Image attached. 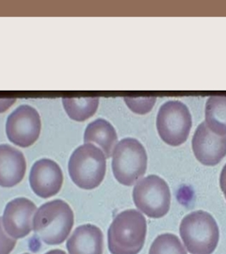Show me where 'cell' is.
Masks as SVG:
<instances>
[{"instance_id": "obj_1", "label": "cell", "mask_w": 226, "mask_h": 254, "mask_svg": "<svg viewBox=\"0 0 226 254\" xmlns=\"http://www.w3.org/2000/svg\"><path fill=\"white\" fill-rule=\"evenodd\" d=\"M147 223L136 209L119 213L108 230V248L112 254H138L145 244Z\"/></svg>"}, {"instance_id": "obj_2", "label": "cell", "mask_w": 226, "mask_h": 254, "mask_svg": "<svg viewBox=\"0 0 226 254\" xmlns=\"http://www.w3.org/2000/svg\"><path fill=\"white\" fill-rule=\"evenodd\" d=\"M74 225V214L63 200L46 202L35 213L32 229L36 236L47 245L64 243Z\"/></svg>"}, {"instance_id": "obj_3", "label": "cell", "mask_w": 226, "mask_h": 254, "mask_svg": "<svg viewBox=\"0 0 226 254\" xmlns=\"http://www.w3.org/2000/svg\"><path fill=\"white\" fill-rule=\"evenodd\" d=\"M180 234L192 254H212L220 241V229L215 218L203 210L187 214L181 220Z\"/></svg>"}, {"instance_id": "obj_4", "label": "cell", "mask_w": 226, "mask_h": 254, "mask_svg": "<svg viewBox=\"0 0 226 254\" xmlns=\"http://www.w3.org/2000/svg\"><path fill=\"white\" fill-rule=\"evenodd\" d=\"M107 171V157L102 149L84 143L71 155L68 163L70 177L74 184L84 190L98 188Z\"/></svg>"}, {"instance_id": "obj_5", "label": "cell", "mask_w": 226, "mask_h": 254, "mask_svg": "<svg viewBox=\"0 0 226 254\" xmlns=\"http://www.w3.org/2000/svg\"><path fill=\"white\" fill-rule=\"evenodd\" d=\"M112 167L113 175L120 184L133 186L147 169L145 147L136 139H122L113 150Z\"/></svg>"}, {"instance_id": "obj_6", "label": "cell", "mask_w": 226, "mask_h": 254, "mask_svg": "<svg viewBox=\"0 0 226 254\" xmlns=\"http://www.w3.org/2000/svg\"><path fill=\"white\" fill-rule=\"evenodd\" d=\"M133 199L143 214L151 219H160L170 209L171 192L164 180L151 175L137 182L133 188Z\"/></svg>"}, {"instance_id": "obj_7", "label": "cell", "mask_w": 226, "mask_h": 254, "mask_svg": "<svg viewBox=\"0 0 226 254\" xmlns=\"http://www.w3.org/2000/svg\"><path fill=\"white\" fill-rule=\"evenodd\" d=\"M192 126V115L186 104L173 100L160 108L157 117V131L167 144L173 147L183 144L188 138Z\"/></svg>"}, {"instance_id": "obj_8", "label": "cell", "mask_w": 226, "mask_h": 254, "mask_svg": "<svg viewBox=\"0 0 226 254\" xmlns=\"http://www.w3.org/2000/svg\"><path fill=\"white\" fill-rule=\"evenodd\" d=\"M5 130L12 143L20 147H30L40 135V116L34 108L21 105L9 115Z\"/></svg>"}, {"instance_id": "obj_9", "label": "cell", "mask_w": 226, "mask_h": 254, "mask_svg": "<svg viewBox=\"0 0 226 254\" xmlns=\"http://www.w3.org/2000/svg\"><path fill=\"white\" fill-rule=\"evenodd\" d=\"M37 206L26 197H18L7 203L3 211V229L13 239L23 238L32 229V216Z\"/></svg>"}, {"instance_id": "obj_10", "label": "cell", "mask_w": 226, "mask_h": 254, "mask_svg": "<svg viewBox=\"0 0 226 254\" xmlns=\"http://www.w3.org/2000/svg\"><path fill=\"white\" fill-rule=\"evenodd\" d=\"M192 149L197 160L203 165L215 166L226 157V135H218L203 122L195 131Z\"/></svg>"}, {"instance_id": "obj_11", "label": "cell", "mask_w": 226, "mask_h": 254, "mask_svg": "<svg viewBox=\"0 0 226 254\" xmlns=\"http://www.w3.org/2000/svg\"><path fill=\"white\" fill-rule=\"evenodd\" d=\"M29 182L32 191L41 198H49L61 190L63 173L57 163L42 159L35 162L30 172Z\"/></svg>"}, {"instance_id": "obj_12", "label": "cell", "mask_w": 226, "mask_h": 254, "mask_svg": "<svg viewBox=\"0 0 226 254\" xmlns=\"http://www.w3.org/2000/svg\"><path fill=\"white\" fill-rule=\"evenodd\" d=\"M26 162L23 153L9 145H0V187L13 188L23 180Z\"/></svg>"}, {"instance_id": "obj_13", "label": "cell", "mask_w": 226, "mask_h": 254, "mask_svg": "<svg viewBox=\"0 0 226 254\" xmlns=\"http://www.w3.org/2000/svg\"><path fill=\"white\" fill-rule=\"evenodd\" d=\"M67 249L69 254H102L104 236L96 225L87 224L75 229L69 239Z\"/></svg>"}, {"instance_id": "obj_14", "label": "cell", "mask_w": 226, "mask_h": 254, "mask_svg": "<svg viewBox=\"0 0 226 254\" xmlns=\"http://www.w3.org/2000/svg\"><path fill=\"white\" fill-rule=\"evenodd\" d=\"M84 143L98 145L106 157L110 158L117 142V135L110 122L104 119H98L88 126L84 132Z\"/></svg>"}, {"instance_id": "obj_15", "label": "cell", "mask_w": 226, "mask_h": 254, "mask_svg": "<svg viewBox=\"0 0 226 254\" xmlns=\"http://www.w3.org/2000/svg\"><path fill=\"white\" fill-rule=\"evenodd\" d=\"M205 123L218 135H226V96H211L205 110Z\"/></svg>"}, {"instance_id": "obj_16", "label": "cell", "mask_w": 226, "mask_h": 254, "mask_svg": "<svg viewBox=\"0 0 226 254\" xmlns=\"http://www.w3.org/2000/svg\"><path fill=\"white\" fill-rule=\"evenodd\" d=\"M99 101L98 97L62 98L67 116L76 122H84L92 117L98 109Z\"/></svg>"}, {"instance_id": "obj_17", "label": "cell", "mask_w": 226, "mask_h": 254, "mask_svg": "<svg viewBox=\"0 0 226 254\" xmlns=\"http://www.w3.org/2000/svg\"><path fill=\"white\" fill-rule=\"evenodd\" d=\"M149 254H187V253L177 236L165 233L154 240Z\"/></svg>"}, {"instance_id": "obj_18", "label": "cell", "mask_w": 226, "mask_h": 254, "mask_svg": "<svg viewBox=\"0 0 226 254\" xmlns=\"http://www.w3.org/2000/svg\"><path fill=\"white\" fill-rule=\"evenodd\" d=\"M124 101L128 104V108L136 114L144 115L149 112L153 107L156 98H124Z\"/></svg>"}, {"instance_id": "obj_19", "label": "cell", "mask_w": 226, "mask_h": 254, "mask_svg": "<svg viewBox=\"0 0 226 254\" xmlns=\"http://www.w3.org/2000/svg\"><path fill=\"white\" fill-rule=\"evenodd\" d=\"M16 240L7 235L3 229L2 218L0 217V254H9L15 249Z\"/></svg>"}, {"instance_id": "obj_20", "label": "cell", "mask_w": 226, "mask_h": 254, "mask_svg": "<svg viewBox=\"0 0 226 254\" xmlns=\"http://www.w3.org/2000/svg\"><path fill=\"white\" fill-rule=\"evenodd\" d=\"M15 98H0V113H3L9 110L15 103Z\"/></svg>"}, {"instance_id": "obj_21", "label": "cell", "mask_w": 226, "mask_h": 254, "mask_svg": "<svg viewBox=\"0 0 226 254\" xmlns=\"http://www.w3.org/2000/svg\"><path fill=\"white\" fill-rule=\"evenodd\" d=\"M220 184H221V190L226 199V165L224 166L223 170L221 171Z\"/></svg>"}, {"instance_id": "obj_22", "label": "cell", "mask_w": 226, "mask_h": 254, "mask_svg": "<svg viewBox=\"0 0 226 254\" xmlns=\"http://www.w3.org/2000/svg\"><path fill=\"white\" fill-rule=\"evenodd\" d=\"M45 254H67L65 253L64 251H62V250H60V249H54V250H51V251L48 252Z\"/></svg>"}, {"instance_id": "obj_23", "label": "cell", "mask_w": 226, "mask_h": 254, "mask_svg": "<svg viewBox=\"0 0 226 254\" xmlns=\"http://www.w3.org/2000/svg\"></svg>"}]
</instances>
